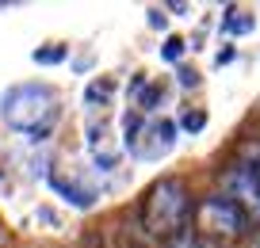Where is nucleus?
Segmentation results:
<instances>
[{"instance_id": "14", "label": "nucleus", "mask_w": 260, "mask_h": 248, "mask_svg": "<svg viewBox=\"0 0 260 248\" xmlns=\"http://www.w3.org/2000/svg\"><path fill=\"white\" fill-rule=\"evenodd\" d=\"M245 164L260 176V145H249V149H245Z\"/></svg>"}, {"instance_id": "2", "label": "nucleus", "mask_w": 260, "mask_h": 248, "mask_svg": "<svg viewBox=\"0 0 260 248\" xmlns=\"http://www.w3.org/2000/svg\"><path fill=\"white\" fill-rule=\"evenodd\" d=\"M191 214V191L180 176H165L142 199V229L149 237L172 240L176 233H184V222Z\"/></svg>"}, {"instance_id": "8", "label": "nucleus", "mask_w": 260, "mask_h": 248, "mask_svg": "<svg viewBox=\"0 0 260 248\" xmlns=\"http://www.w3.org/2000/svg\"><path fill=\"white\" fill-rule=\"evenodd\" d=\"M50 184L57 187L61 195H69V199L77 202V206H92V191H84L81 184H77L73 176H61V172H50Z\"/></svg>"}, {"instance_id": "9", "label": "nucleus", "mask_w": 260, "mask_h": 248, "mask_svg": "<svg viewBox=\"0 0 260 248\" xmlns=\"http://www.w3.org/2000/svg\"><path fill=\"white\" fill-rule=\"evenodd\" d=\"M142 130H146V115H142L138 107L122 115V145H126L130 153L138 149V137H142Z\"/></svg>"}, {"instance_id": "3", "label": "nucleus", "mask_w": 260, "mask_h": 248, "mask_svg": "<svg viewBox=\"0 0 260 248\" xmlns=\"http://www.w3.org/2000/svg\"><path fill=\"white\" fill-rule=\"evenodd\" d=\"M249 222H252V218L245 214L230 195H211V199H203L199 206H195V233H203V237L214 240V244H218L222 237H226V240L245 237Z\"/></svg>"}, {"instance_id": "15", "label": "nucleus", "mask_w": 260, "mask_h": 248, "mask_svg": "<svg viewBox=\"0 0 260 248\" xmlns=\"http://www.w3.org/2000/svg\"><path fill=\"white\" fill-rule=\"evenodd\" d=\"M180 84H191V88H195V84H199V73H195V69H184V73H180Z\"/></svg>"}, {"instance_id": "10", "label": "nucleus", "mask_w": 260, "mask_h": 248, "mask_svg": "<svg viewBox=\"0 0 260 248\" xmlns=\"http://www.w3.org/2000/svg\"><path fill=\"white\" fill-rule=\"evenodd\" d=\"M252 23H256V19L245 16V12H237V8H230V12H226V19H222V27H226V31H234V34L252 31Z\"/></svg>"}, {"instance_id": "7", "label": "nucleus", "mask_w": 260, "mask_h": 248, "mask_svg": "<svg viewBox=\"0 0 260 248\" xmlns=\"http://www.w3.org/2000/svg\"><path fill=\"white\" fill-rule=\"evenodd\" d=\"M115 92H119V80H115V77H96L88 88H84V103H88V107H96V103L107 107Z\"/></svg>"}, {"instance_id": "12", "label": "nucleus", "mask_w": 260, "mask_h": 248, "mask_svg": "<svg viewBox=\"0 0 260 248\" xmlns=\"http://www.w3.org/2000/svg\"><path fill=\"white\" fill-rule=\"evenodd\" d=\"M161 57H165V61H176V57H184V39H176V34H172V39L161 46Z\"/></svg>"}, {"instance_id": "13", "label": "nucleus", "mask_w": 260, "mask_h": 248, "mask_svg": "<svg viewBox=\"0 0 260 248\" xmlns=\"http://www.w3.org/2000/svg\"><path fill=\"white\" fill-rule=\"evenodd\" d=\"M207 126V115L203 111H187L184 115V130H203Z\"/></svg>"}, {"instance_id": "6", "label": "nucleus", "mask_w": 260, "mask_h": 248, "mask_svg": "<svg viewBox=\"0 0 260 248\" xmlns=\"http://www.w3.org/2000/svg\"><path fill=\"white\" fill-rule=\"evenodd\" d=\"M84 134H88V153L92 160H96L100 168H115L119 164V145L111 141V130H107V119H92L88 126H84Z\"/></svg>"}, {"instance_id": "1", "label": "nucleus", "mask_w": 260, "mask_h": 248, "mask_svg": "<svg viewBox=\"0 0 260 248\" xmlns=\"http://www.w3.org/2000/svg\"><path fill=\"white\" fill-rule=\"evenodd\" d=\"M0 115L19 134L46 137L61 119V99L50 84H12L0 99Z\"/></svg>"}, {"instance_id": "4", "label": "nucleus", "mask_w": 260, "mask_h": 248, "mask_svg": "<svg viewBox=\"0 0 260 248\" xmlns=\"http://www.w3.org/2000/svg\"><path fill=\"white\" fill-rule=\"evenodd\" d=\"M226 195L252 218V222H260V176L245 164V160L226 172Z\"/></svg>"}, {"instance_id": "5", "label": "nucleus", "mask_w": 260, "mask_h": 248, "mask_svg": "<svg viewBox=\"0 0 260 248\" xmlns=\"http://www.w3.org/2000/svg\"><path fill=\"white\" fill-rule=\"evenodd\" d=\"M176 145V122L172 119H153V122H146V130H142V137H138V157H146V160H161L165 153Z\"/></svg>"}, {"instance_id": "11", "label": "nucleus", "mask_w": 260, "mask_h": 248, "mask_svg": "<svg viewBox=\"0 0 260 248\" xmlns=\"http://www.w3.org/2000/svg\"><path fill=\"white\" fill-rule=\"evenodd\" d=\"M65 57V46H46V50H35V61L39 65H57Z\"/></svg>"}, {"instance_id": "16", "label": "nucleus", "mask_w": 260, "mask_h": 248, "mask_svg": "<svg viewBox=\"0 0 260 248\" xmlns=\"http://www.w3.org/2000/svg\"><path fill=\"white\" fill-rule=\"evenodd\" d=\"M149 27H165V16H161V12H149Z\"/></svg>"}]
</instances>
